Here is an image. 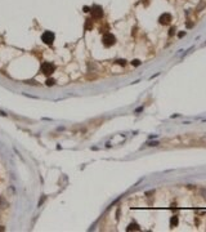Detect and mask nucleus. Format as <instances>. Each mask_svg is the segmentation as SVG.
<instances>
[{
	"label": "nucleus",
	"instance_id": "2",
	"mask_svg": "<svg viewBox=\"0 0 206 232\" xmlns=\"http://www.w3.org/2000/svg\"><path fill=\"white\" fill-rule=\"evenodd\" d=\"M115 41H116V38L112 35V34H104L103 35V39H102V43H103V45L104 47H112V45L115 44Z\"/></svg>",
	"mask_w": 206,
	"mask_h": 232
},
{
	"label": "nucleus",
	"instance_id": "9",
	"mask_svg": "<svg viewBox=\"0 0 206 232\" xmlns=\"http://www.w3.org/2000/svg\"><path fill=\"white\" fill-rule=\"evenodd\" d=\"M54 83H56V81H54V79H48V80H47V85H48V86H50V85H54Z\"/></svg>",
	"mask_w": 206,
	"mask_h": 232
},
{
	"label": "nucleus",
	"instance_id": "7",
	"mask_svg": "<svg viewBox=\"0 0 206 232\" xmlns=\"http://www.w3.org/2000/svg\"><path fill=\"white\" fill-rule=\"evenodd\" d=\"M92 23H93V21H92V20H86V23H85V29H86L88 31H89V30H90L92 27H93V25H92Z\"/></svg>",
	"mask_w": 206,
	"mask_h": 232
},
{
	"label": "nucleus",
	"instance_id": "15",
	"mask_svg": "<svg viewBox=\"0 0 206 232\" xmlns=\"http://www.w3.org/2000/svg\"><path fill=\"white\" fill-rule=\"evenodd\" d=\"M186 32H179V38H182V36H184Z\"/></svg>",
	"mask_w": 206,
	"mask_h": 232
},
{
	"label": "nucleus",
	"instance_id": "10",
	"mask_svg": "<svg viewBox=\"0 0 206 232\" xmlns=\"http://www.w3.org/2000/svg\"><path fill=\"white\" fill-rule=\"evenodd\" d=\"M131 65H133V66H139V65H140V61H139V60H134V61L131 62Z\"/></svg>",
	"mask_w": 206,
	"mask_h": 232
},
{
	"label": "nucleus",
	"instance_id": "12",
	"mask_svg": "<svg viewBox=\"0 0 206 232\" xmlns=\"http://www.w3.org/2000/svg\"><path fill=\"white\" fill-rule=\"evenodd\" d=\"M174 34H175V27H171V29H170V32H169V35H170V36H173Z\"/></svg>",
	"mask_w": 206,
	"mask_h": 232
},
{
	"label": "nucleus",
	"instance_id": "16",
	"mask_svg": "<svg viewBox=\"0 0 206 232\" xmlns=\"http://www.w3.org/2000/svg\"><path fill=\"white\" fill-rule=\"evenodd\" d=\"M84 12H89V8H88V7H84Z\"/></svg>",
	"mask_w": 206,
	"mask_h": 232
},
{
	"label": "nucleus",
	"instance_id": "3",
	"mask_svg": "<svg viewBox=\"0 0 206 232\" xmlns=\"http://www.w3.org/2000/svg\"><path fill=\"white\" fill-rule=\"evenodd\" d=\"M54 38H56V36H54V34H53L52 31H45V32L41 35V40L47 45H52L53 41H54Z\"/></svg>",
	"mask_w": 206,
	"mask_h": 232
},
{
	"label": "nucleus",
	"instance_id": "4",
	"mask_svg": "<svg viewBox=\"0 0 206 232\" xmlns=\"http://www.w3.org/2000/svg\"><path fill=\"white\" fill-rule=\"evenodd\" d=\"M92 14L94 18H102L103 17V9L99 5H93L92 7Z\"/></svg>",
	"mask_w": 206,
	"mask_h": 232
},
{
	"label": "nucleus",
	"instance_id": "6",
	"mask_svg": "<svg viewBox=\"0 0 206 232\" xmlns=\"http://www.w3.org/2000/svg\"><path fill=\"white\" fill-rule=\"evenodd\" d=\"M177 224H178V217L174 215V217H171V221H170V226H171V227H175Z\"/></svg>",
	"mask_w": 206,
	"mask_h": 232
},
{
	"label": "nucleus",
	"instance_id": "5",
	"mask_svg": "<svg viewBox=\"0 0 206 232\" xmlns=\"http://www.w3.org/2000/svg\"><path fill=\"white\" fill-rule=\"evenodd\" d=\"M171 14H169V13H164V14H161L160 18H159V21H160V23L161 25H169L170 22H171Z\"/></svg>",
	"mask_w": 206,
	"mask_h": 232
},
{
	"label": "nucleus",
	"instance_id": "1",
	"mask_svg": "<svg viewBox=\"0 0 206 232\" xmlns=\"http://www.w3.org/2000/svg\"><path fill=\"white\" fill-rule=\"evenodd\" d=\"M41 72L44 75H50V74H53L54 72V70H56V66L53 65V63H50V62H44L43 65H41Z\"/></svg>",
	"mask_w": 206,
	"mask_h": 232
},
{
	"label": "nucleus",
	"instance_id": "8",
	"mask_svg": "<svg viewBox=\"0 0 206 232\" xmlns=\"http://www.w3.org/2000/svg\"><path fill=\"white\" fill-rule=\"evenodd\" d=\"M131 230H139V227H138V224H129L126 231H131Z\"/></svg>",
	"mask_w": 206,
	"mask_h": 232
},
{
	"label": "nucleus",
	"instance_id": "13",
	"mask_svg": "<svg viewBox=\"0 0 206 232\" xmlns=\"http://www.w3.org/2000/svg\"><path fill=\"white\" fill-rule=\"evenodd\" d=\"M157 144H159V142H150L148 146H157Z\"/></svg>",
	"mask_w": 206,
	"mask_h": 232
},
{
	"label": "nucleus",
	"instance_id": "14",
	"mask_svg": "<svg viewBox=\"0 0 206 232\" xmlns=\"http://www.w3.org/2000/svg\"><path fill=\"white\" fill-rule=\"evenodd\" d=\"M142 110H143V107H138V108H137V110H135V112H140Z\"/></svg>",
	"mask_w": 206,
	"mask_h": 232
},
{
	"label": "nucleus",
	"instance_id": "11",
	"mask_svg": "<svg viewBox=\"0 0 206 232\" xmlns=\"http://www.w3.org/2000/svg\"><path fill=\"white\" fill-rule=\"evenodd\" d=\"M117 63H119V65H121V66H125V65H126V61H125V60H119Z\"/></svg>",
	"mask_w": 206,
	"mask_h": 232
}]
</instances>
